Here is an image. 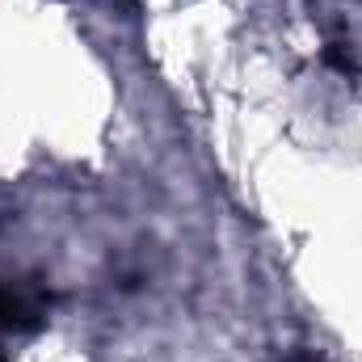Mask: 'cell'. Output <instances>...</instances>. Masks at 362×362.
I'll use <instances>...</instances> for the list:
<instances>
[{
  "instance_id": "obj_1",
  "label": "cell",
  "mask_w": 362,
  "mask_h": 362,
  "mask_svg": "<svg viewBox=\"0 0 362 362\" xmlns=\"http://www.w3.org/2000/svg\"><path fill=\"white\" fill-rule=\"evenodd\" d=\"M47 320V299L25 286H0V362H8V341L34 333Z\"/></svg>"
}]
</instances>
